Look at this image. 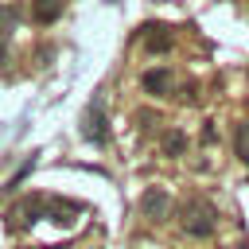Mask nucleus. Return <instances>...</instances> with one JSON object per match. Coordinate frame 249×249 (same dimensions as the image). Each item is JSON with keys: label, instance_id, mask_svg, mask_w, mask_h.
Instances as JSON below:
<instances>
[{"label": "nucleus", "instance_id": "f257e3e1", "mask_svg": "<svg viewBox=\"0 0 249 249\" xmlns=\"http://www.w3.org/2000/svg\"><path fill=\"white\" fill-rule=\"evenodd\" d=\"M179 226H183V233H191V237H210L214 226H218V214H214V206H210L206 198H187V202L179 206Z\"/></svg>", "mask_w": 249, "mask_h": 249}, {"label": "nucleus", "instance_id": "f03ea898", "mask_svg": "<svg viewBox=\"0 0 249 249\" xmlns=\"http://www.w3.org/2000/svg\"><path fill=\"white\" fill-rule=\"evenodd\" d=\"M78 128H82V136H86L89 144H105V140H109V117H105V93H101V89L89 97Z\"/></svg>", "mask_w": 249, "mask_h": 249}, {"label": "nucleus", "instance_id": "7ed1b4c3", "mask_svg": "<svg viewBox=\"0 0 249 249\" xmlns=\"http://www.w3.org/2000/svg\"><path fill=\"white\" fill-rule=\"evenodd\" d=\"M39 218H47V198H43V195H27V198H19V202L8 210V230H12V233H23V230H31Z\"/></svg>", "mask_w": 249, "mask_h": 249}, {"label": "nucleus", "instance_id": "20e7f679", "mask_svg": "<svg viewBox=\"0 0 249 249\" xmlns=\"http://www.w3.org/2000/svg\"><path fill=\"white\" fill-rule=\"evenodd\" d=\"M167 210H171V198H167V191H163V187H148V191L140 195V214H144V218L163 222V218H167Z\"/></svg>", "mask_w": 249, "mask_h": 249}, {"label": "nucleus", "instance_id": "39448f33", "mask_svg": "<svg viewBox=\"0 0 249 249\" xmlns=\"http://www.w3.org/2000/svg\"><path fill=\"white\" fill-rule=\"evenodd\" d=\"M140 47H144L148 54H163V51H171V27H163V23H148V27L140 31Z\"/></svg>", "mask_w": 249, "mask_h": 249}, {"label": "nucleus", "instance_id": "423d86ee", "mask_svg": "<svg viewBox=\"0 0 249 249\" xmlns=\"http://www.w3.org/2000/svg\"><path fill=\"white\" fill-rule=\"evenodd\" d=\"M47 214H51L58 226H70V222H78V218L86 214V206H82V202H70V198H47Z\"/></svg>", "mask_w": 249, "mask_h": 249}, {"label": "nucleus", "instance_id": "0eeeda50", "mask_svg": "<svg viewBox=\"0 0 249 249\" xmlns=\"http://www.w3.org/2000/svg\"><path fill=\"white\" fill-rule=\"evenodd\" d=\"M144 89L152 93V97H171V70L167 66H152V70H144Z\"/></svg>", "mask_w": 249, "mask_h": 249}, {"label": "nucleus", "instance_id": "6e6552de", "mask_svg": "<svg viewBox=\"0 0 249 249\" xmlns=\"http://www.w3.org/2000/svg\"><path fill=\"white\" fill-rule=\"evenodd\" d=\"M62 8H66V0H31L35 23H54V19L62 16Z\"/></svg>", "mask_w": 249, "mask_h": 249}, {"label": "nucleus", "instance_id": "1a4fd4ad", "mask_svg": "<svg viewBox=\"0 0 249 249\" xmlns=\"http://www.w3.org/2000/svg\"><path fill=\"white\" fill-rule=\"evenodd\" d=\"M16 31V8L0 4V58H4V47H8V35Z\"/></svg>", "mask_w": 249, "mask_h": 249}, {"label": "nucleus", "instance_id": "9d476101", "mask_svg": "<svg viewBox=\"0 0 249 249\" xmlns=\"http://www.w3.org/2000/svg\"><path fill=\"white\" fill-rule=\"evenodd\" d=\"M233 140H237V156L249 163V121H241V124H237V136H233Z\"/></svg>", "mask_w": 249, "mask_h": 249}, {"label": "nucleus", "instance_id": "9b49d317", "mask_svg": "<svg viewBox=\"0 0 249 249\" xmlns=\"http://www.w3.org/2000/svg\"><path fill=\"white\" fill-rule=\"evenodd\" d=\"M163 152L179 156V152H183V132H167V136H163Z\"/></svg>", "mask_w": 249, "mask_h": 249}]
</instances>
